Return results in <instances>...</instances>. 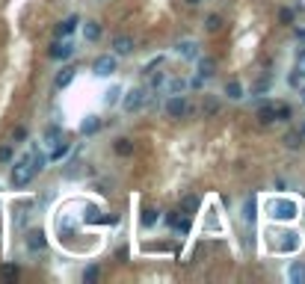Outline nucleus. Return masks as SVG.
Segmentation results:
<instances>
[{
	"mask_svg": "<svg viewBox=\"0 0 305 284\" xmlns=\"http://www.w3.org/2000/svg\"><path fill=\"white\" fill-rule=\"evenodd\" d=\"M33 166H30V160L24 157V160H18L15 163V169H12V187H27L30 181H33Z\"/></svg>",
	"mask_w": 305,
	"mask_h": 284,
	"instance_id": "1",
	"label": "nucleus"
},
{
	"mask_svg": "<svg viewBox=\"0 0 305 284\" xmlns=\"http://www.w3.org/2000/svg\"><path fill=\"white\" fill-rule=\"evenodd\" d=\"M297 216V204L294 202H288V199H279V202H273V219H294Z\"/></svg>",
	"mask_w": 305,
	"mask_h": 284,
	"instance_id": "2",
	"label": "nucleus"
},
{
	"mask_svg": "<svg viewBox=\"0 0 305 284\" xmlns=\"http://www.w3.org/2000/svg\"><path fill=\"white\" fill-rule=\"evenodd\" d=\"M113 71H116V56L104 53V56L95 59V74H98V77H110Z\"/></svg>",
	"mask_w": 305,
	"mask_h": 284,
	"instance_id": "3",
	"label": "nucleus"
},
{
	"mask_svg": "<svg viewBox=\"0 0 305 284\" xmlns=\"http://www.w3.org/2000/svg\"><path fill=\"white\" fill-rule=\"evenodd\" d=\"M142 104H145V89H131V92L125 95V110H128V113L139 110Z\"/></svg>",
	"mask_w": 305,
	"mask_h": 284,
	"instance_id": "4",
	"label": "nucleus"
},
{
	"mask_svg": "<svg viewBox=\"0 0 305 284\" xmlns=\"http://www.w3.org/2000/svg\"><path fill=\"white\" fill-rule=\"evenodd\" d=\"M113 50H116L119 56H128V53L133 50V39H131V36H116V39H113Z\"/></svg>",
	"mask_w": 305,
	"mask_h": 284,
	"instance_id": "5",
	"label": "nucleus"
},
{
	"mask_svg": "<svg viewBox=\"0 0 305 284\" xmlns=\"http://www.w3.org/2000/svg\"><path fill=\"white\" fill-rule=\"evenodd\" d=\"M166 113H169L172 119H181V116L187 113V101H184L181 95H175V98H172V101L166 104Z\"/></svg>",
	"mask_w": 305,
	"mask_h": 284,
	"instance_id": "6",
	"label": "nucleus"
},
{
	"mask_svg": "<svg viewBox=\"0 0 305 284\" xmlns=\"http://www.w3.org/2000/svg\"><path fill=\"white\" fill-rule=\"evenodd\" d=\"M71 53H74V44H71V41H56V44L50 47V56H53V59H68Z\"/></svg>",
	"mask_w": 305,
	"mask_h": 284,
	"instance_id": "7",
	"label": "nucleus"
},
{
	"mask_svg": "<svg viewBox=\"0 0 305 284\" xmlns=\"http://www.w3.org/2000/svg\"><path fill=\"white\" fill-rule=\"evenodd\" d=\"M27 246H30L33 252H42V249L47 246V240H44L42 231H30V234H27Z\"/></svg>",
	"mask_w": 305,
	"mask_h": 284,
	"instance_id": "8",
	"label": "nucleus"
},
{
	"mask_svg": "<svg viewBox=\"0 0 305 284\" xmlns=\"http://www.w3.org/2000/svg\"><path fill=\"white\" fill-rule=\"evenodd\" d=\"M74 30H77V15H68V18L56 27V36H71Z\"/></svg>",
	"mask_w": 305,
	"mask_h": 284,
	"instance_id": "9",
	"label": "nucleus"
},
{
	"mask_svg": "<svg viewBox=\"0 0 305 284\" xmlns=\"http://www.w3.org/2000/svg\"><path fill=\"white\" fill-rule=\"evenodd\" d=\"M83 36H86V41H98V39H101V24H98V21H86Z\"/></svg>",
	"mask_w": 305,
	"mask_h": 284,
	"instance_id": "10",
	"label": "nucleus"
},
{
	"mask_svg": "<svg viewBox=\"0 0 305 284\" xmlns=\"http://www.w3.org/2000/svg\"><path fill=\"white\" fill-rule=\"evenodd\" d=\"M71 80H74V68H71V65H65V68L56 74V80H53V83H56V89H65Z\"/></svg>",
	"mask_w": 305,
	"mask_h": 284,
	"instance_id": "11",
	"label": "nucleus"
},
{
	"mask_svg": "<svg viewBox=\"0 0 305 284\" xmlns=\"http://www.w3.org/2000/svg\"><path fill=\"white\" fill-rule=\"evenodd\" d=\"M27 160H30V166H33V172H42V169L47 166V154H42V151H33V154H30Z\"/></svg>",
	"mask_w": 305,
	"mask_h": 284,
	"instance_id": "12",
	"label": "nucleus"
},
{
	"mask_svg": "<svg viewBox=\"0 0 305 284\" xmlns=\"http://www.w3.org/2000/svg\"><path fill=\"white\" fill-rule=\"evenodd\" d=\"M178 53L187 56V59H193V56H199V44H196V41H181V44H178Z\"/></svg>",
	"mask_w": 305,
	"mask_h": 284,
	"instance_id": "13",
	"label": "nucleus"
},
{
	"mask_svg": "<svg viewBox=\"0 0 305 284\" xmlns=\"http://www.w3.org/2000/svg\"><path fill=\"white\" fill-rule=\"evenodd\" d=\"M98 127H101L98 116H86V119H83V124H80V133H86V136H89V133H95Z\"/></svg>",
	"mask_w": 305,
	"mask_h": 284,
	"instance_id": "14",
	"label": "nucleus"
},
{
	"mask_svg": "<svg viewBox=\"0 0 305 284\" xmlns=\"http://www.w3.org/2000/svg\"><path fill=\"white\" fill-rule=\"evenodd\" d=\"M258 122H261V124L276 122V107H258Z\"/></svg>",
	"mask_w": 305,
	"mask_h": 284,
	"instance_id": "15",
	"label": "nucleus"
},
{
	"mask_svg": "<svg viewBox=\"0 0 305 284\" xmlns=\"http://www.w3.org/2000/svg\"><path fill=\"white\" fill-rule=\"evenodd\" d=\"M288 276H291V282H294V284H303L305 282V264H294Z\"/></svg>",
	"mask_w": 305,
	"mask_h": 284,
	"instance_id": "16",
	"label": "nucleus"
},
{
	"mask_svg": "<svg viewBox=\"0 0 305 284\" xmlns=\"http://www.w3.org/2000/svg\"><path fill=\"white\" fill-rule=\"evenodd\" d=\"M225 95H228L231 101H237V98H243V89H240V83H237V80H231V83H225Z\"/></svg>",
	"mask_w": 305,
	"mask_h": 284,
	"instance_id": "17",
	"label": "nucleus"
},
{
	"mask_svg": "<svg viewBox=\"0 0 305 284\" xmlns=\"http://www.w3.org/2000/svg\"><path fill=\"white\" fill-rule=\"evenodd\" d=\"M219 27H222V18H219V15H208V18H205V30H208V33H217Z\"/></svg>",
	"mask_w": 305,
	"mask_h": 284,
	"instance_id": "18",
	"label": "nucleus"
},
{
	"mask_svg": "<svg viewBox=\"0 0 305 284\" xmlns=\"http://www.w3.org/2000/svg\"><path fill=\"white\" fill-rule=\"evenodd\" d=\"M172 228H175L178 234H187V231H190V213H187V216H181V219L175 216V222H172Z\"/></svg>",
	"mask_w": 305,
	"mask_h": 284,
	"instance_id": "19",
	"label": "nucleus"
},
{
	"mask_svg": "<svg viewBox=\"0 0 305 284\" xmlns=\"http://www.w3.org/2000/svg\"><path fill=\"white\" fill-rule=\"evenodd\" d=\"M285 237H288V240L279 246V252H294V249L300 246V237H297V234H285Z\"/></svg>",
	"mask_w": 305,
	"mask_h": 284,
	"instance_id": "20",
	"label": "nucleus"
},
{
	"mask_svg": "<svg viewBox=\"0 0 305 284\" xmlns=\"http://www.w3.org/2000/svg\"><path fill=\"white\" fill-rule=\"evenodd\" d=\"M285 145H288V148H300V145H303V133H297V130H291V133L285 136Z\"/></svg>",
	"mask_w": 305,
	"mask_h": 284,
	"instance_id": "21",
	"label": "nucleus"
},
{
	"mask_svg": "<svg viewBox=\"0 0 305 284\" xmlns=\"http://www.w3.org/2000/svg\"><path fill=\"white\" fill-rule=\"evenodd\" d=\"M199 74H202V77H211V74H214V59H199Z\"/></svg>",
	"mask_w": 305,
	"mask_h": 284,
	"instance_id": "22",
	"label": "nucleus"
},
{
	"mask_svg": "<svg viewBox=\"0 0 305 284\" xmlns=\"http://www.w3.org/2000/svg\"><path fill=\"white\" fill-rule=\"evenodd\" d=\"M243 219H246V222L255 219V199H246V204H243Z\"/></svg>",
	"mask_w": 305,
	"mask_h": 284,
	"instance_id": "23",
	"label": "nucleus"
},
{
	"mask_svg": "<svg viewBox=\"0 0 305 284\" xmlns=\"http://www.w3.org/2000/svg\"><path fill=\"white\" fill-rule=\"evenodd\" d=\"M116 151H119V154H122V157H128V154H131V151H133V145H131V142H128V139H119V145H116Z\"/></svg>",
	"mask_w": 305,
	"mask_h": 284,
	"instance_id": "24",
	"label": "nucleus"
},
{
	"mask_svg": "<svg viewBox=\"0 0 305 284\" xmlns=\"http://www.w3.org/2000/svg\"><path fill=\"white\" fill-rule=\"evenodd\" d=\"M65 154H68V145L62 142V145H56V148H53V154H50V160H62Z\"/></svg>",
	"mask_w": 305,
	"mask_h": 284,
	"instance_id": "25",
	"label": "nucleus"
},
{
	"mask_svg": "<svg viewBox=\"0 0 305 284\" xmlns=\"http://www.w3.org/2000/svg\"><path fill=\"white\" fill-rule=\"evenodd\" d=\"M154 222H157V210H145V216H142V225H145V228H151Z\"/></svg>",
	"mask_w": 305,
	"mask_h": 284,
	"instance_id": "26",
	"label": "nucleus"
},
{
	"mask_svg": "<svg viewBox=\"0 0 305 284\" xmlns=\"http://www.w3.org/2000/svg\"><path fill=\"white\" fill-rule=\"evenodd\" d=\"M184 207H187L190 213H193V210H199V199H196V196H187V199H184Z\"/></svg>",
	"mask_w": 305,
	"mask_h": 284,
	"instance_id": "27",
	"label": "nucleus"
},
{
	"mask_svg": "<svg viewBox=\"0 0 305 284\" xmlns=\"http://www.w3.org/2000/svg\"><path fill=\"white\" fill-rule=\"evenodd\" d=\"M276 116H279V122H288V119H291V107H279Z\"/></svg>",
	"mask_w": 305,
	"mask_h": 284,
	"instance_id": "28",
	"label": "nucleus"
},
{
	"mask_svg": "<svg viewBox=\"0 0 305 284\" xmlns=\"http://www.w3.org/2000/svg\"><path fill=\"white\" fill-rule=\"evenodd\" d=\"M95 279H98V270H95V267L83 270V282H95Z\"/></svg>",
	"mask_w": 305,
	"mask_h": 284,
	"instance_id": "29",
	"label": "nucleus"
},
{
	"mask_svg": "<svg viewBox=\"0 0 305 284\" xmlns=\"http://www.w3.org/2000/svg\"><path fill=\"white\" fill-rule=\"evenodd\" d=\"M119 95H122V92H119V89H110V92H107V98H104V101H107V104H116V101H119Z\"/></svg>",
	"mask_w": 305,
	"mask_h": 284,
	"instance_id": "30",
	"label": "nucleus"
},
{
	"mask_svg": "<svg viewBox=\"0 0 305 284\" xmlns=\"http://www.w3.org/2000/svg\"><path fill=\"white\" fill-rule=\"evenodd\" d=\"M44 136H47V139H59V127H56V124H53V127H47V133H44Z\"/></svg>",
	"mask_w": 305,
	"mask_h": 284,
	"instance_id": "31",
	"label": "nucleus"
},
{
	"mask_svg": "<svg viewBox=\"0 0 305 284\" xmlns=\"http://www.w3.org/2000/svg\"><path fill=\"white\" fill-rule=\"evenodd\" d=\"M3 276H6V279H18V270H15V267H3Z\"/></svg>",
	"mask_w": 305,
	"mask_h": 284,
	"instance_id": "32",
	"label": "nucleus"
},
{
	"mask_svg": "<svg viewBox=\"0 0 305 284\" xmlns=\"http://www.w3.org/2000/svg\"><path fill=\"white\" fill-rule=\"evenodd\" d=\"M282 21L291 24V21H294V12H291V9H282Z\"/></svg>",
	"mask_w": 305,
	"mask_h": 284,
	"instance_id": "33",
	"label": "nucleus"
},
{
	"mask_svg": "<svg viewBox=\"0 0 305 284\" xmlns=\"http://www.w3.org/2000/svg\"><path fill=\"white\" fill-rule=\"evenodd\" d=\"M9 157H12V148H0V160H3V163H6V160H9Z\"/></svg>",
	"mask_w": 305,
	"mask_h": 284,
	"instance_id": "34",
	"label": "nucleus"
},
{
	"mask_svg": "<svg viewBox=\"0 0 305 284\" xmlns=\"http://www.w3.org/2000/svg\"><path fill=\"white\" fill-rule=\"evenodd\" d=\"M86 216H89L92 222H98V210H95V207H89V210H86Z\"/></svg>",
	"mask_w": 305,
	"mask_h": 284,
	"instance_id": "35",
	"label": "nucleus"
},
{
	"mask_svg": "<svg viewBox=\"0 0 305 284\" xmlns=\"http://www.w3.org/2000/svg\"><path fill=\"white\" fill-rule=\"evenodd\" d=\"M300 74L305 77V59H300Z\"/></svg>",
	"mask_w": 305,
	"mask_h": 284,
	"instance_id": "36",
	"label": "nucleus"
},
{
	"mask_svg": "<svg viewBox=\"0 0 305 284\" xmlns=\"http://www.w3.org/2000/svg\"><path fill=\"white\" fill-rule=\"evenodd\" d=\"M297 59H305V47H300V53H297Z\"/></svg>",
	"mask_w": 305,
	"mask_h": 284,
	"instance_id": "37",
	"label": "nucleus"
},
{
	"mask_svg": "<svg viewBox=\"0 0 305 284\" xmlns=\"http://www.w3.org/2000/svg\"><path fill=\"white\" fill-rule=\"evenodd\" d=\"M297 39H303L305 41V30H297Z\"/></svg>",
	"mask_w": 305,
	"mask_h": 284,
	"instance_id": "38",
	"label": "nucleus"
},
{
	"mask_svg": "<svg viewBox=\"0 0 305 284\" xmlns=\"http://www.w3.org/2000/svg\"><path fill=\"white\" fill-rule=\"evenodd\" d=\"M187 3H190V6H196V3H202V0H187Z\"/></svg>",
	"mask_w": 305,
	"mask_h": 284,
	"instance_id": "39",
	"label": "nucleus"
},
{
	"mask_svg": "<svg viewBox=\"0 0 305 284\" xmlns=\"http://www.w3.org/2000/svg\"><path fill=\"white\" fill-rule=\"evenodd\" d=\"M300 133H303V139H305V122H303V130H300Z\"/></svg>",
	"mask_w": 305,
	"mask_h": 284,
	"instance_id": "40",
	"label": "nucleus"
},
{
	"mask_svg": "<svg viewBox=\"0 0 305 284\" xmlns=\"http://www.w3.org/2000/svg\"><path fill=\"white\" fill-rule=\"evenodd\" d=\"M303 101H305V89H303Z\"/></svg>",
	"mask_w": 305,
	"mask_h": 284,
	"instance_id": "41",
	"label": "nucleus"
}]
</instances>
